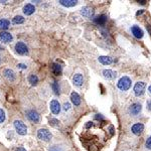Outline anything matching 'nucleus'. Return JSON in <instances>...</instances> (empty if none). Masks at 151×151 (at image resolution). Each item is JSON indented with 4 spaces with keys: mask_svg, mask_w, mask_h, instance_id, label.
<instances>
[{
    "mask_svg": "<svg viewBox=\"0 0 151 151\" xmlns=\"http://www.w3.org/2000/svg\"><path fill=\"white\" fill-rule=\"evenodd\" d=\"M99 62L101 63L102 65L104 66H108V65H111L113 63V58L111 56H102L99 58Z\"/></svg>",
    "mask_w": 151,
    "mask_h": 151,
    "instance_id": "nucleus-19",
    "label": "nucleus"
},
{
    "mask_svg": "<svg viewBox=\"0 0 151 151\" xmlns=\"http://www.w3.org/2000/svg\"><path fill=\"white\" fill-rule=\"evenodd\" d=\"M73 83H74V85H76L77 87H81V86L84 84V77H83V75H81V74L75 75L74 78H73Z\"/></svg>",
    "mask_w": 151,
    "mask_h": 151,
    "instance_id": "nucleus-13",
    "label": "nucleus"
},
{
    "mask_svg": "<svg viewBox=\"0 0 151 151\" xmlns=\"http://www.w3.org/2000/svg\"><path fill=\"white\" fill-rule=\"evenodd\" d=\"M26 116H27L28 119L31 122H33V123H38L40 120L39 114L36 111H34V110H28V111L26 112Z\"/></svg>",
    "mask_w": 151,
    "mask_h": 151,
    "instance_id": "nucleus-6",
    "label": "nucleus"
},
{
    "mask_svg": "<svg viewBox=\"0 0 151 151\" xmlns=\"http://www.w3.org/2000/svg\"><path fill=\"white\" fill-rule=\"evenodd\" d=\"M13 125H14V128H15L16 132H17L19 135H22V136L26 135V133H27V127H26V125L21 121V120H15Z\"/></svg>",
    "mask_w": 151,
    "mask_h": 151,
    "instance_id": "nucleus-2",
    "label": "nucleus"
},
{
    "mask_svg": "<svg viewBox=\"0 0 151 151\" xmlns=\"http://www.w3.org/2000/svg\"><path fill=\"white\" fill-rule=\"evenodd\" d=\"M131 85H132L131 79L129 77H127V76L122 77L117 83L118 89H120L121 91H127V90H129L131 88Z\"/></svg>",
    "mask_w": 151,
    "mask_h": 151,
    "instance_id": "nucleus-1",
    "label": "nucleus"
},
{
    "mask_svg": "<svg viewBox=\"0 0 151 151\" xmlns=\"http://www.w3.org/2000/svg\"><path fill=\"white\" fill-rule=\"evenodd\" d=\"M6 119V115L5 112H4L3 109H0V124H2Z\"/></svg>",
    "mask_w": 151,
    "mask_h": 151,
    "instance_id": "nucleus-26",
    "label": "nucleus"
},
{
    "mask_svg": "<svg viewBox=\"0 0 151 151\" xmlns=\"http://www.w3.org/2000/svg\"><path fill=\"white\" fill-rule=\"evenodd\" d=\"M10 26V21L7 19H0V29L6 30Z\"/></svg>",
    "mask_w": 151,
    "mask_h": 151,
    "instance_id": "nucleus-22",
    "label": "nucleus"
},
{
    "mask_svg": "<svg viewBox=\"0 0 151 151\" xmlns=\"http://www.w3.org/2000/svg\"><path fill=\"white\" fill-rule=\"evenodd\" d=\"M92 125H93V122H88V123L86 124V128H90V127H92Z\"/></svg>",
    "mask_w": 151,
    "mask_h": 151,
    "instance_id": "nucleus-33",
    "label": "nucleus"
},
{
    "mask_svg": "<svg viewBox=\"0 0 151 151\" xmlns=\"http://www.w3.org/2000/svg\"><path fill=\"white\" fill-rule=\"evenodd\" d=\"M95 118L97 120H104V118H103V116L101 115V114H97V115L95 116Z\"/></svg>",
    "mask_w": 151,
    "mask_h": 151,
    "instance_id": "nucleus-31",
    "label": "nucleus"
},
{
    "mask_svg": "<svg viewBox=\"0 0 151 151\" xmlns=\"http://www.w3.org/2000/svg\"><path fill=\"white\" fill-rule=\"evenodd\" d=\"M94 21H95V23L98 24V25H105V23L107 22V16L102 14V15H99L94 18Z\"/></svg>",
    "mask_w": 151,
    "mask_h": 151,
    "instance_id": "nucleus-16",
    "label": "nucleus"
},
{
    "mask_svg": "<svg viewBox=\"0 0 151 151\" xmlns=\"http://www.w3.org/2000/svg\"><path fill=\"white\" fill-rule=\"evenodd\" d=\"M148 91H149V92H150V94H151V86H150L149 88H148Z\"/></svg>",
    "mask_w": 151,
    "mask_h": 151,
    "instance_id": "nucleus-39",
    "label": "nucleus"
},
{
    "mask_svg": "<svg viewBox=\"0 0 151 151\" xmlns=\"http://www.w3.org/2000/svg\"><path fill=\"white\" fill-rule=\"evenodd\" d=\"M50 111L52 112L54 114L58 115V113L61 112V104L58 100H52L50 104Z\"/></svg>",
    "mask_w": 151,
    "mask_h": 151,
    "instance_id": "nucleus-8",
    "label": "nucleus"
},
{
    "mask_svg": "<svg viewBox=\"0 0 151 151\" xmlns=\"http://www.w3.org/2000/svg\"><path fill=\"white\" fill-rule=\"evenodd\" d=\"M143 130H144V125L142 123L134 124V125L132 126V128H131L132 133L135 134V135H140V134L143 132Z\"/></svg>",
    "mask_w": 151,
    "mask_h": 151,
    "instance_id": "nucleus-10",
    "label": "nucleus"
},
{
    "mask_svg": "<svg viewBox=\"0 0 151 151\" xmlns=\"http://www.w3.org/2000/svg\"><path fill=\"white\" fill-rule=\"evenodd\" d=\"M146 147L148 148V149H151V136L149 138H148L147 140H146V143H145Z\"/></svg>",
    "mask_w": 151,
    "mask_h": 151,
    "instance_id": "nucleus-30",
    "label": "nucleus"
},
{
    "mask_svg": "<svg viewBox=\"0 0 151 151\" xmlns=\"http://www.w3.org/2000/svg\"><path fill=\"white\" fill-rule=\"evenodd\" d=\"M28 82H29L32 86H35L36 84L38 83V77L34 74H31L29 77H28Z\"/></svg>",
    "mask_w": 151,
    "mask_h": 151,
    "instance_id": "nucleus-24",
    "label": "nucleus"
},
{
    "mask_svg": "<svg viewBox=\"0 0 151 151\" xmlns=\"http://www.w3.org/2000/svg\"><path fill=\"white\" fill-rule=\"evenodd\" d=\"M50 124L52 126H54V127H56V128H58V126H60V121H58V120H56V119H50Z\"/></svg>",
    "mask_w": 151,
    "mask_h": 151,
    "instance_id": "nucleus-27",
    "label": "nucleus"
},
{
    "mask_svg": "<svg viewBox=\"0 0 151 151\" xmlns=\"http://www.w3.org/2000/svg\"><path fill=\"white\" fill-rule=\"evenodd\" d=\"M52 89L54 93L56 94V96H60V94H61V87H60V85H58V82H54V83H52Z\"/></svg>",
    "mask_w": 151,
    "mask_h": 151,
    "instance_id": "nucleus-23",
    "label": "nucleus"
},
{
    "mask_svg": "<svg viewBox=\"0 0 151 151\" xmlns=\"http://www.w3.org/2000/svg\"><path fill=\"white\" fill-rule=\"evenodd\" d=\"M3 50V48H1V46H0V50Z\"/></svg>",
    "mask_w": 151,
    "mask_h": 151,
    "instance_id": "nucleus-40",
    "label": "nucleus"
},
{
    "mask_svg": "<svg viewBox=\"0 0 151 151\" xmlns=\"http://www.w3.org/2000/svg\"><path fill=\"white\" fill-rule=\"evenodd\" d=\"M144 12V10H140V11H138L137 13H136V15H140V14H142Z\"/></svg>",
    "mask_w": 151,
    "mask_h": 151,
    "instance_id": "nucleus-37",
    "label": "nucleus"
},
{
    "mask_svg": "<svg viewBox=\"0 0 151 151\" xmlns=\"http://www.w3.org/2000/svg\"><path fill=\"white\" fill-rule=\"evenodd\" d=\"M131 31H132V34L135 36L136 38H142L143 37V31L142 29L137 25H134L131 27Z\"/></svg>",
    "mask_w": 151,
    "mask_h": 151,
    "instance_id": "nucleus-12",
    "label": "nucleus"
},
{
    "mask_svg": "<svg viewBox=\"0 0 151 151\" xmlns=\"http://www.w3.org/2000/svg\"><path fill=\"white\" fill-rule=\"evenodd\" d=\"M81 14L84 16V17L90 18V17H92V16H93L94 11L90 7H88V6H85V7H83L81 9Z\"/></svg>",
    "mask_w": 151,
    "mask_h": 151,
    "instance_id": "nucleus-14",
    "label": "nucleus"
},
{
    "mask_svg": "<svg viewBox=\"0 0 151 151\" xmlns=\"http://www.w3.org/2000/svg\"><path fill=\"white\" fill-rule=\"evenodd\" d=\"M13 39V36L9 32H1L0 33V41L3 42V44H9Z\"/></svg>",
    "mask_w": 151,
    "mask_h": 151,
    "instance_id": "nucleus-9",
    "label": "nucleus"
},
{
    "mask_svg": "<svg viewBox=\"0 0 151 151\" xmlns=\"http://www.w3.org/2000/svg\"><path fill=\"white\" fill-rule=\"evenodd\" d=\"M18 67H19L20 69H26V68H27V67H26L25 65H23V64H19V65H18Z\"/></svg>",
    "mask_w": 151,
    "mask_h": 151,
    "instance_id": "nucleus-34",
    "label": "nucleus"
},
{
    "mask_svg": "<svg viewBox=\"0 0 151 151\" xmlns=\"http://www.w3.org/2000/svg\"><path fill=\"white\" fill-rule=\"evenodd\" d=\"M145 83L144 82H138V83H136V85L134 86V94H135V96H137V97H139V96H142L144 94V92H145Z\"/></svg>",
    "mask_w": 151,
    "mask_h": 151,
    "instance_id": "nucleus-4",
    "label": "nucleus"
},
{
    "mask_svg": "<svg viewBox=\"0 0 151 151\" xmlns=\"http://www.w3.org/2000/svg\"><path fill=\"white\" fill-rule=\"evenodd\" d=\"M15 50L17 54H21V56H24L28 52V48L26 46V44L22 41H18L17 44H15Z\"/></svg>",
    "mask_w": 151,
    "mask_h": 151,
    "instance_id": "nucleus-5",
    "label": "nucleus"
},
{
    "mask_svg": "<svg viewBox=\"0 0 151 151\" xmlns=\"http://www.w3.org/2000/svg\"><path fill=\"white\" fill-rule=\"evenodd\" d=\"M15 151H26L25 149H24L23 147H18V148H16V150Z\"/></svg>",
    "mask_w": 151,
    "mask_h": 151,
    "instance_id": "nucleus-35",
    "label": "nucleus"
},
{
    "mask_svg": "<svg viewBox=\"0 0 151 151\" xmlns=\"http://www.w3.org/2000/svg\"><path fill=\"white\" fill-rule=\"evenodd\" d=\"M34 11H35V7L32 4H26L23 7V13L25 15H31L34 13Z\"/></svg>",
    "mask_w": 151,
    "mask_h": 151,
    "instance_id": "nucleus-17",
    "label": "nucleus"
},
{
    "mask_svg": "<svg viewBox=\"0 0 151 151\" xmlns=\"http://www.w3.org/2000/svg\"><path fill=\"white\" fill-rule=\"evenodd\" d=\"M37 137L39 138L40 140H42V141L48 142L52 140V135L48 129H46V128H41V129H39L37 131Z\"/></svg>",
    "mask_w": 151,
    "mask_h": 151,
    "instance_id": "nucleus-3",
    "label": "nucleus"
},
{
    "mask_svg": "<svg viewBox=\"0 0 151 151\" xmlns=\"http://www.w3.org/2000/svg\"><path fill=\"white\" fill-rule=\"evenodd\" d=\"M116 76H117L116 72H114V71H112V70H104L103 71V77L107 80L115 79Z\"/></svg>",
    "mask_w": 151,
    "mask_h": 151,
    "instance_id": "nucleus-15",
    "label": "nucleus"
},
{
    "mask_svg": "<svg viewBox=\"0 0 151 151\" xmlns=\"http://www.w3.org/2000/svg\"><path fill=\"white\" fill-rule=\"evenodd\" d=\"M147 106H148V109H149L150 111H151V101H149V102H148Z\"/></svg>",
    "mask_w": 151,
    "mask_h": 151,
    "instance_id": "nucleus-38",
    "label": "nucleus"
},
{
    "mask_svg": "<svg viewBox=\"0 0 151 151\" xmlns=\"http://www.w3.org/2000/svg\"><path fill=\"white\" fill-rule=\"evenodd\" d=\"M141 110H142V106H141V104H139V103L132 104L129 108V112L132 116H137L138 114L141 112Z\"/></svg>",
    "mask_w": 151,
    "mask_h": 151,
    "instance_id": "nucleus-7",
    "label": "nucleus"
},
{
    "mask_svg": "<svg viewBox=\"0 0 151 151\" xmlns=\"http://www.w3.org/2000/svg\"><path fill=\"white\" fill-rule=\"evenodd\" d=\"M12 22H13L14 24H22L24 22V18L23 16L21 15H16L15 17L12 19Z\"/></svg>",
    "mask_w": 151,
    "mask_h": 151,
    "instance_id": "nucleus-25",
    "label": "nucleus"
},
{
    "mask_svg": "<svg viewBox=\"0 0 151 151\" xmlns=\"http://www.w3.org/2000/svg\"><path fill=\"white\" fill-rule=\"evenodd\" d=\"M71 100H72L73 104H74L75 106H79L80 104H81V97H80L79 94L76 93V92H73V93L71 94Z\"/></svg>",
    "mask_w": 151,
    "mask_h": 151,
    "instance_id": "nucleus-20",
    "label": "nucleus"
},
{
    "mask_svg": "<svg viewBox=\"0 0 151 151\" xmlns=\"http://www.w3.org/2000/svg\"><path fill=\"white\" fill-rule=\"evenodd\" d=\"M48 151H63V149L61 147H58V146L54 145V146H52V147L50 148V150Z\"/></svg>",
    "mask_w": 151,
    "mask_h": 151,
    "instance_id": "nucleus-28",
    "label": "nucleus"
},
{
    "mask_svg": "<svg viewBox=\"0 0 151 151\" xmlns=\"http://www.w3.org/2000/svg\"><path fill=\"white\" fill-rule=\"evenodd\" d=\"M109 130H110V133H111V135H113V134L115 133V132H114V127H113V126H110Z\"/></svg>",
    "mask_w": 151,
    "mask_h": 151,
    "instance_id": "nucleus-32",
    "label": "nucleus"
},
{
    "mask_svg": "<svg viewBox=\"0 0 151 151\" xmlns=\"http://www.w3.org/2000/svg\"><path fill=\"white\" fill-rule=\"evenodd\" d=\"M63 109H64L65 111H69V110L71 109V104L66 102V103L64 104V106H63Z\"/></svg>",
    "mask_w": 151,
    "mask_h": 151,
    "instance_id": "nucleus-29",
    "label": "nucleus"
},
{
    "mask_svg": "<svg viewBox=\"0 0 151 151\" xmlns=\"http://www.w3.org/2000/svg\"><path fill=\"white\" fill-rule=\"evenodd\" d=\"M52 73H54V75L60 76L63 72V67L61 66L60 64H58V63H54V64H52Z\"/></svg>",
    "mask_w": 151,
    "mask_h": 151,
    "instance_id": "nucleus-21",
    "label": "nucleus"
},
{
    "mask_svg": "<svg viewBox=\"0 0 151 151\" xmlns=\"http://www.w3.org/2000/svg\"><path fill=\"white\" fill-rule=\"evenodd\" d=\"M60 4L65 7H73V6H76L78 4L77 0H60Z\"/></svg>",
    "mask_w": 151,
    "mask_h": 151,
    "instance_id": "nucleus-18",
    "label": "nucleus"
},
{
    "mask_svg": "<svg viewBox=\"0 0 151 151\" xmlns=\"http://www.w3.org/2000/svg\"><path fill=\"white\" fill-rule=\"evenodd\" d=\"M146 28H147V30L149 31V33L151 34V26L150 25H146Z\"/></svg>",
    "mask_w": 151,
    "mask_h": 151,
    "instance_id": "nucleus-36",
    "label": "nucleus"
},
{
    "mask_svg": "<svg viewBox=\"0 0 151 151\" xmlns=\"http://www.w3.org/2000/svg\"><path fill=\"white\" fill-rule=\"evenodd\" d=\"M3 75H4V78H5L7 81L9 82L15 81V73L12 70H10V69H5L3 72Z\"/></svg>",
    "mask_w": 151,
    "mask_h": 151,
    "instance_id": "nucleus-11",
    "label": "nucleus"
}]
</instances>
